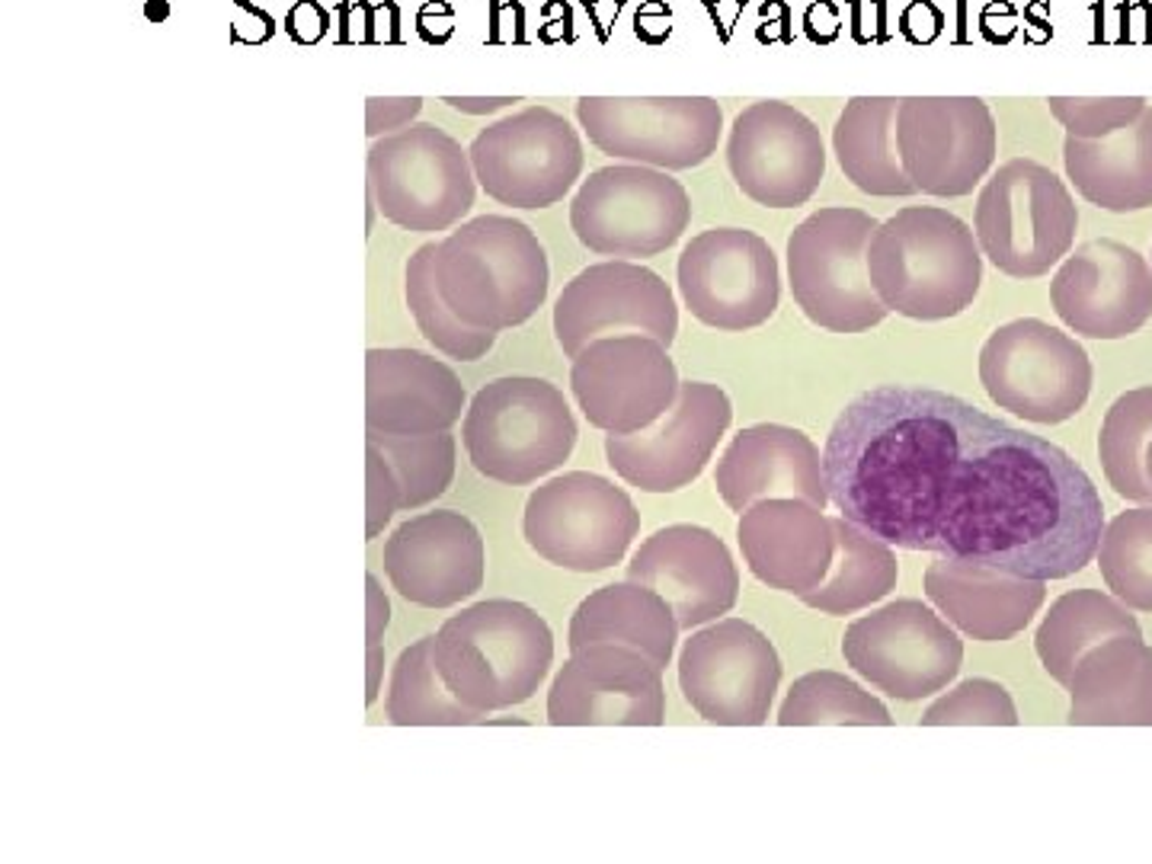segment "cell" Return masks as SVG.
<instances>
[{
  "mask_svg": "<svg viewBox=\"0 0 1152 864\" xmlns=\"http://www.w3.org/2000/svg\"><path fill=\"white\" fill-rule=\"evenodd\" d=\"M526 541L538 558L577 573L621 563L641 531L631 497L605 477L570 471L541 484L526 502Z\"/></svg>",
  "mask_w": 1152,
  "mask_h": 864,
  "instance_id": "8fae6325",
  "label": "cell"
},
{
  "mask_svg": "<svg viewBox=\"0 0 1152 864\" xmlns=\"http://www.w3.org/2000/svg\"><path fill=\"white\" fill-rule=\"evenodd\" d=\"M432 260H436V241L422 244L420 251L407 260V276H404V295H407V307L420 327V334L449 359L458 363H478L483 359L497 334L493 331H478L468 327L455 311H451L436 285V273H432Z\"/></svg>",
  "mask_w": 1152,
  "mask_h": 864,
  "instance_id": "74e56055",
  "label": "cell"
},
{
  "mask_svg": "<svg viewBox=\"0 0 1152 864\" xmlns=\"http://www.w3.org/2000/svg\"><path fill=\"white\" fill-rule=\"evenodd\" d=\"M736 541L759 583L804 596L836 558L833 522L807 500H762L740 512Z\"/></svg>",
  "mask_w": 1152,
  "mask_h": 864,
  "instance_id": "83f0119b",
  "label": "cell"
},
{
  "mask_svg": "<svg viewBox=\"0 0 1152 864\" xmlns=\"http://www.w3.org/2000/svg\"><path fill=\"white\" fill-rule=\"evenodd\" d=\"M422 112V96H368L366 100V135L385 139L407 125Z\"/></svg>",
  "mask_w": 1152,
  "mask_h": 864,
  "instance_id": "f6af8a7d",
  "label": "cell"
},
{
  "mask_svg": "<svg viewBox=\"0 0 1152 864\" xmlns=\"http://www.w3.org/2000/svg\"><path fill=\"white\" fill-rule=\"evenodd\" d=\"M733 419L731 397L717 385L685 382L675 404L631 436H605V458L621 480L646 494H673L699 480Z\"/></svg>",
  "mask_w": 1152,
  "mask_h": 864,
  "instance_id": "44dd1931",
  "label": "cell"
},
{
  "mask_svg": "<svg viewBox=\"0 0 1152 864\" xmlns=\"http://www.w3.org/2000/svg\"><path fill=\"white\" fill-rule=\"evenodd\" d=\"M368 193L385 222L410 234H436L475 209L478 176L461 141L432 122H414L371 144Z\"/></svg>",
  "mask_w": 1152,
  "mask_h": 864,
  "instance_id": "ba28073f",
  "label": "cell"
},
{
  "mask_svg": "<svg viewBox=\"0 0 1152 864\" xmlns=\"http://www.w3.org/2000/svg\"><path fill=\"white\" fill-rule=\"evenodd\" d=\"M727 167L740 193L756 205L797 209L814 199L826 176V148L807 112L762 100L733 119Z\"/></svg>",
  "mask_w": 1152,
  "mask_h": 864,
  "instance_id": "d6986e66",
  "label": "cell"
},
{
  "mask_svg": "<svg viewBox=\"0 0 1152 864\" xmlns=\"http://www.w3.org/2000/svg\"><path fill=\"white\" fill-rule=\"evenodd\" d=\"M945 29V13L931 3V0H913L903 13H899V32L906 42L913 45H928L941 35Z\"/></svg>",
  "mask_w": 1152,
  "mask_h": 864,
  "instance_id": "7dc6e473",
  "label": "cell"
},
{
  "mask_svg": "<svg viewBox=\"0 0 1152 864\" xmlns=\"http://www.w3.org/2000/svg\"><path fill=\"white\" fill-rule=\"evenodd\" d=\"M897 96H855L845 103L833 129V151L845 180L862 193L897 199L916 195L897 144Z\"/></svg>",
  "mask_w": 1152,
  "mask_h": 864,
  "instance_id": "d6a6232c",
  "label": "cell"
},
{
  "mask_svg": "<svg viewBox=\"0 0 1152 864\" xmlns=\"http://www.w3.org/2000/svg\"><path fill=\"white\" fill-rule=\"evenodd\" d=\"M877 218L862 209L829 205L787 237V282L807 321L829 334H865L890 311L868 276V244Z\"/></svg>",
  "mask_w": 1152,
  "mask_h": 864,
  "instance_id": "8992f818",
  "label": "cell"
},
{
  "mask_svg": "<svg viewBox=\"0 0 1152 864\" xmlns=\"http://www.w3.org/2000/svg\"><path fill=\"white\" fill-rule=\"evenodd\" d=\"M692 222V199L670 170L612 164L592 170L570 202V227L587 251L646 260L679 244Z\"/></svg>",
  "mask_w": 1152,
  "mask_h": 864,
  "instance_id": "9c48e42d",
  "label": "cell"
},
{
  "mask_svg": "<svg viewBox=\"0 0 1152 864\" xmlns=\"http://www.w3.org/2000/svg\"><path fill=\"white\" fill-rule=\"evenodd\" d=\"M417 35L426 45H446L455 35V7L446 0H429L417 10Z\"/></svg>",
  "mask_w": 1152,
  "mask_h": 864,
  "instance_id": "c3c4849f",
  "label": "cell"
},
{
  "mask_svg": "<svg viewBox=\"0 0 1152 864\" xmlns=\"http://www.w3.org/2000/svg\"><path fill=\"white\" fill-rule=\"evenodd\" d=\"M1152 439V388H1133L1121 394L1104 414L1098 451L1108 484L1133 502L1152 506V487L1146 480V448Z\"/></svg>",
  "mask_w": 1152,
  "mask_h": 864,
  "instance_id": "8d00e7d4",
  "label": "cell"
},
{
  "mask_svg": "<svg viewBox=\"0 0 1152 864\" xmlns=\"http://www.w3.org/2000/svg\"><path fill=\"white\" fill-rule=\"evenodd\" d=\"M234 3H237L241 10H247V13H251L254 20H259V23H263V29H266V39H273V35H276V20H273V17H269V13L263 10V7H256V3H251V0H234Z\"/></svg>",
  "mask_w": 1152,
  "mask_h": 864,
  "instance_id": "680465c9",
  "label": "cell"
},
{
  "mask_svg": "<svg viewBox=\"0 0 1152 864\" xmlns=\"http://www.w3.org/2000/svg\"><path fill=\"white\" fill-rule=\"evenodd\" d=\"M829 522L836 538V558L829 563V573L801 599L823 614H855L897 589V558L884 538L848 522L845 516Z\"/></svg>",
  "mask_w": 1152,
  "mask_h": 864,
  "instance_id": "836d02e7",
  "label": "cell"
},
{
  "mask_svg": "<svg viewBox=\"0 0 1152 864\" xmlns=\"http://www.w3.org/2000/svg\"><path fill=\"white\" fill-rule=\"evenodd\" d=\"M899 161L916 193L970 195L996 164L999 129L980 96H903Z\"/></svg>",
  "mask_w": 1152,
  "mask_h": 864,
  "instance_id": "e0dca14e",
  "label": "cell"
},
{
  "mask_svg": "<svg viewBox=\"0 0 1152 864\" xmlns=\"http://www.w3.org/2000/svg\"><path fill=\"white\" fill-rule=\"evenodd\" d=\"M465 448L478 475L526 487L558 471L577 446L570 404L544 378L509 375L475 394L465 414Z\"/></svg>",
  "mask_w": 1152,
  "mask_h": 864,
  "instance_id": "5b68a950",
  "label": "cell"
},
{
  "mask_svg": "<svg viewBox=\"0 0 1152 864\" xmlns=\"http://www.w3.org/2000/svg\"><path fill=\"white\" fill-rule=\"evenodd\" d=\"M1050 302L1072 334L1124 339L1152 317V266L1121 241H1085L1060 263Z\"/></svg>",
  "mask_w": 1152,
  "mask_h": 864,
  "instance_id": "603a6c76",
  "label": "cell"
},
{
  "mask_svg": "<svg viewBox=\"0 0 1152 864\" xmlns=\"http://www.w3.org/2000/svg\"><path fill=\"white\" fill-rule=\"evenodd\" d=\"M1024 20L1034 29V32L1028 35L1031 42H1047V39L1053 35V27H1050V7H1047L1043 0H1034V3L1024 10Z\"/></svg>",
  "mask_w": 1152,
  "mask_h": 864,
  "instance_id": "9f6ffc18",
  "label": "cell"
},
{
  "mask_svg": "<svg viewBox=\"0 0 1152 864\" xmlns=\"http://www.w3.org/2000/svg\"><path fill=\"white\" fill-rule=\"evenodd\" d=\"M436 638H420L400 650L388 685V721L397 726H471L490 724L483 711H475L451 695L432 660Z\"/></svg>",
  "mask_w": 1152,
  "mask_h": 864,
  "instance_id": "d590c367",
  "label": "cell"
},
{
  "mask_svg": "<svg viewBox=\"0 0 1152 864\" xmlns=\"http://www.w3.org/2000/svg\"><path fill=\"white\" fill-rule=\"evenodd\" d=\"M366 667V704H375V701H378V692H381V679H385V647H381V643H368Z\"/></svg>",
  "mask_w": 1152,
  "mask_h": 864,
  "instance_id": "11a10c76",
  "label": "cell"
},
{
  "mask_svg": "<svg viewBox=\"0 0 1152 864\" xmlns=\"http://www.w3.org/2000/svg\"><path fill=\"white\" fill-rule=\"evenodd\" d=\"M334 27V13L317 3V0H298L288 13H285V35L295 42V45H317L327 32Z\"/></svg>",
  "mask_w": 1152,
  "mask_h": 864,
  "instance_id": "bcb514c9",
  "label": "cell"
},
{
  "mask_svg": "<svg viewBox=\"0 0 1152 864\" xmlns=\"http://www.w3.org/2000/svg\"><path fill=\"white\" fill-rule=\"evenodd\" d=\"M1047 106L1072 139H1104L1136 122L1150 103L1143 96H1050Z\"/></svg>",
  "mask_w": 1152,
  "mask_h": 864,
  "instance_id": "7bdbcfd3",
  "label": "cell"
},
{
  "mask_svg": "<svg viewBox=\"0 0 1152 864\" xmlns=\"http://www.w3.org/2000/svg\"><path fill=\"white\" fill-rule=\"evenodd\" d=\"M1095 555L1104 583L1126 609L1152 612V506L1114 516Z\"/></svg>",
  "mask_w": 1152,
  "mask_h": 864,
  "instance_id": "ab89813d",
  "label": "cell"
},
{
  "mask_svg": "<svg viewBox=\"0 0 1152 864\" xmlns=\"http://www.w3.org/2000/svg\"><path fill=\"white\" fill-rule=\"evenodd\" d=\"M442 103H449L451 110L465 112V115H490V112L509 110L522 100L519 96H446Z\"/></svg>",
  "mask_w": 1152,
  "mask_h": 864,
  "instance_id": "db71d44e",
  "label": "cell"
},
{
  "mask_svg": "<svg viewBox=\"0 0 1152 864\" xmlns=\"http://www.w3.org/2000/svg\"><path fill=\"white\" fill-rule=\"evenodd\" d=\"M628 580L656 589L673 606L682 631L717 621L740 596V573L727 545L702 526L653 531L628 563Z\"/></svg>",
  "mask_w": 1152,
  "mask_h": 864,
  "instance_id": "d4e9b609",
  "label": "cell"
},
{
  "mask_svg": "<svg viewBox=\"0 0 1152 864\" xmlns=\"http://www.w3.org/2000/svg\"><path fill=\"white\" fill-rule=\"evenodd\" d=\"M570 388L595 429L631 436L653 426L679 397V372L670 346L644 334L599 336L570 368Z\"/></svg>",
  "mask_w": 1152,
  "mask_h": 864,
  "instance_id": "ac0fdd59",
  "label": "cell"
},
{
  "mask_svg": "<svg viewBox=\"0 0 1152 864\" xmlns=\"http://www.w3.org/2000/svg\"><path fill=\"white\" fill-rule=\"evenodd\" d=\"M1121 13V35L1114 42H1152V7L1146 0H1136V3H1121L1118 7Z\"/></svg>",
  "mask_w": 1152,
  "mask_h": 864,
  "instance_id": "f5cc1de1",
  "label": "cell"
},
{
  "mask_svg": "<svg viewBox=\"0 0 1152 864\" xmlns=\"http://www.w3.org/2000/svg\"><path fill=\"white\" fill-rule=\"evenodd\" d=\"M465 410V385L449 365L420 349H368L366 423L388 436L451 429Z\"/></svg>",
  "mask_w": 1152,
  "mask_h": 864,
  "instance_id": "4316f807",
  "label": "cell"
},
{
  "mask_svg": "<svg viewBox=\"0 0 1152 864\" xmlns=\"http://www.w3.org/2000/svg\"><path fill=\"white\" fill-rule=\"evenodd\" d=\"M1063 167L1085 202L1104 212H1140L1152 205V106L1136 122L1104 139L1063 141Z\"/></svg>",
  "mask_w": 1152,
  "mask_h": 864,
  "instance_id": "4dcf8cb0",
  "label": "cell"
},
{
  "mask_svg": "<svg viewBox=\"0 0 1152 864\" xmlns=\"http://www.w3.org/2000/svg\"><path fill=\"white\" fill-rule=\"evenodd\" d=\"M480 190L509 209H551L583 173V141L567 115L526 106L487 125L468 148Z\"/></svg>",
  "mask_w": 1152,
  "mask_h": 864,
  "instance_id": "4fadbf2b",
  "label": "cell"
},
{
  "mask_svg": "<svg viewBox=\"0 0 1152 864\" xmlns=\"http://www.w3.org/2000/svg\"><path fill=\"white\" fill-rule=\"evenodd\" d=\"M714 484L733 512L762 500H807L819 509L829 502L819 448L801 429L778 423L740 429L717 461Z\"/></svg>",
  "mask_w": 1152,
  "mask_h": 864,
  "instance_id": "484cf974",
  "label": "cell"
},
{
  "mask_svg": "<svg viewBox=\"0 0 1152 864\" xmlns=\"http://www.w3.org/2000/svg\"><path fill=\"white\" fill-rule=\"evenodd\" d=\"M845 663L874 689L899 701H922L955 682L964 641L951 624L916 599H897L848 624Z\"/></svg>",
  "mask_w": 1152,
  "mask_h": 864,
  "instance_id": "5bb4252c",
  "label": "cell"
},
{
  "mask_svg": "<svg viewBox=\"0 0 1152 864\" xmlns=\"http://www.w3.org/2000/svg\"><path fill=\"white\" fill-rule=\"evenodd\" d=\"M1146 480H1150V487H1152V439H1150V448H1146Z\"/></svg>",
  "mask_w": 1152,
  "mask_h": 864,
  "instance_id": "91938a15",
  "label": "cell"
},
{
  "mask_svg": "<svg viewBox=\"0 0 1152 864\" xmlns=\"http://www.w3.org/2000/svg\"><path fill=\"white\" fill-rule=\"evenodd\" d=\"M1079 209L1069 186L1031 157L996 170L977 199L973 234L983 256L1012 279H1040L1075 244Z\"/></svg>",
  "mask_w": 1152,
  "mask_h": 864,
  "instance_id": "52a82bcc",
  "label": "cell"
},
{
  "mask_svg": "<svg viewBox=\"0 0 1152 864\" xmlns=\"http://www.w3.org/2000/svg\"><path fill=\"white\" fill-rule=\"evenodd\" d=\"M577 119L602 154L670 173L711 161L724 132L711 96H580Z\"/></svg>",
  "mask_w": 1152,
  "mask_h": 864,
  "instance_id": "7c38bea8",
  "label": "cell"
},
{
  "mask_svg": "<svg viewBox=\"0 0 1152 864\" xmlns=\"http://www.w3.org/2000/svg\"><path fill=\"white\" fill-rule=\"evenodd\" d=\"M1118 634H1143L1136 618L1126 612L1118 599L1098 592V589H1075L1060 596L1047 618L1040 621L1034 647L1040 663L1060 685H1069L1079 660Z\"/></svg>",
  "mask_w": 1152,
  "mask_h": 864,
  "instance_id": "e575fe53",
  "label": "cell"
},
{
  "mask_svg": "<svg viewBox=\"0 0 1152 864\" xmlns=\"http://www.w3.org/2000/svg\"><path fill=\"white\" fill-rule=\"evenodd\" d=\"M442 302L478 331H512L548 302L551 266L538 234L509 215H480L436 241Z\"/></svg>",
  "mask_w": 1152,
  "mask_h": 864,
  "instance_id": "3957f363",
  "label": "cell"
},
{
  "mask_svg": "<svg viewBox=\"0 0 1152 864\" xmlns=\"http://www.w3.org/2000/svg\"><path fill=\"white\" fill-rule=\"evenodd\" d=\"M868 276L887 311L913 321H948L977 302L983 251L970 224L941 205H906L877 224Z\"/></svg>",
  "mask_w": 1152,
  "mask_h": 864,
  "instance_id": "7a4b0ae2",
  "label": "cell"
},
{
  "mask_svg": "<svg viewBox=\"0 0 1152 864\" xmlns=\"http://www.w3.org/2000/svg\"><path fill=\"white\" fill-rule=\"evenodd\" d=\"M778 682L782 660L775 647L743 618H724L682 643L679 685L707 724H765Z\"/></svg>",
  "mask_w": 1152,
  "mask_h": 864,
  "instance_id": "2e32d148",
  "label": "cell"
},
{
  "mask_svg": "<svg viewBox=\"0 0 1152 864\" xmlns=\"http://www.w3.org/2000/svg\"><path fill=\"white\" fill-rule=\"evenodd\" d=\"M644 334L673 346L679 305L673 288L634 260L592 263L563 285L554 305V336L563 356H577L599 336Z\"/></svg>",
  "mask_w": 1152,
  "mask_h": 864,
  "instance_id": "ffe728a7",
  "label": "cell"
},
{
  "mask_svg": "<svg viewBox=\"0 0 1152 864\" xmlns=\"http://www.w3.org/2000/svg\"><path fill=\"white\" fill-rule=\"evenodd\" d=\"M782 726H823V724H862L890 726V711L865 692L858 682L845 679L843 672L816 670L801 675L782 701L778 711Z\"/></svg>",
  "mask_w": 1152,
  "mask_h": 864,
  "instance_id": "f35d334b",
  "label": "cell"
},
{
  "mask_svg": "<svg viewBox=\"0 0 1152 864\" xmlns=\"http://www.w3.org/2000/svg\"><path fill=\"white\" fill-rule=\"evenodd\" d=\"M663 714V670L621 643L573 650L548 692L554 726H660Z\"/></svg>",
  "mask_w": 1152,
  "mask_h": 864,
  "instance_id": "7402d4cb",
  "label": "cell"
},
{
  "mask_svg": "<svg viewBox=\"0 0 1152 864\" xmlns=\"http://www.w3.org/2000/svg\"><path fill=\"white\" fill-rule=\"evenodd\" d=\"M980 382L1002 410L1057 426L1085 407L1092 359L1075 336L1038 317H1021L989 334L980 349Z\"/></svg>",
  "mask_w": 1152,
  "mask_h": 864,
  "instance_id": "30bf717a",
  "label": "cell"
},
{
  "mask_svg": "<svg viewBox=\"0 0 1152 864\" xmlns=\"http://www.w3.org/2000/svg\"><path fill=\"white\" fill-rule=\"evenodd\" d=\"M670 20H673L670 7L660 3V0H650V3H644V7L638 10V17H634V32H638V39L646 42V45H663V42L670 39V32H673Z\"/></svg>",
  "mask_w": 1152,
  "mask_h": 864,
  "instance_id": "681fc988",
  "label": "cell"
},
{
  "mask_svg": "<svg viewBox=\"0 0 1152 864\" xmlns=\"http://www.w3.org/2000/svg\"><path fill=\"white\" fill-rule=\"evenodd\" d=\"M170 13H173L170 0H144V20L147 23H167Z\"/></svg>",
  "mask_w": 1152,
  "mask_h": 864,
  "instance_id": "6f0895ef",
  "label": "cell"
},
{
  "mask_svg": "<svg viewBox=\"0 0 1152 864\" xmlns=\"http://www.w3.org/2000/svg\"><path fill=\"white\" fill-rule=\"evenodd\" d=\"M1072 726H1152V647L1118 634L1092 647L1069 679Z\"/></svg>",
  "mask_w": 1152,
  "mask_h": 864,
  "instance_id": "f546056e",
  "label": "cell"
},
{
  "mask_svg": "<svg viewBox=\"0 0 1152 864\" xmlns=\"http://www.w3.org/2000/svg\"><path fill=\"white\" fill-rule=\"evenodd\" d=\"M388 621H391V602H388L385 589H381V583H378V577H375V573H368L366 577V641L381 643Z\"/></svg>",
  "mask_w": 1152,
  "mask_h": 864,
  "instance_id": "f907efd6",
  "label": "cell"
},
{
  "mask_svg": "<svg viewBox=\"0 0 1152 864\" xmlns=\"http://www.w3.org/2000/svg\"><path fill=\"white\" fill-rule=\"evenodd\" d=\"M926 596L967 638L996 643L1031 624L1047 599V583L986 563L938 558L926 570Z\"/></svg>",
  "mask_w": 1152,
  "mask_h": 864,
  "instance_id": "f1b7e54d",
  "label": "cell"
},
{
  "mask_svg": "<svg viewBox=\"0 0 1152 864\" xmlns=\"http://www.w3.org/2000/svg\"><path fill=\"white\" fill-rule=\"evenodd\" d=\"M679 618L673 606L644 583H612L590 592L570 618V650L592 643H621L646 653L660 670L673 663L679 641Z\"/></svg>",
  "mask_w": 1152,
  "mask_h": 864,
  "instance_id": "1f68e13d",
  "label": "cell"
},
{
  "mask_svg": "<svg viewBox=\"0 0 1152 864\" xmlns=\"http://www.w3.org/2000/svg\"><path fill=\"white\" fill-rule=\"evenodd\" d=\"M432 660L442 682L475 711H503L541 689L554 663V634L526 602L487 599L439 628Z\"/></svg>",
  "mask_w": 1152,
  "mask_h": 864,
  "instance_id": "277c9868",
  "label": "cell"
},
{
  "mask_svg": "<svg viewBox=\"0 0 1152 864\" xmlns=\"http://www.w3.org/2000/svg\"><path fill=\"white\" fill-rule=\"evenodd\" d=\"M368 446H375L394 475L400 480V509L414 512L426 502L439 500L451 487L455 477V436L442 433H422V436H388V433H366Z\"/></svg>",
  "mask_w": 1152,
  "mask_h": 864,
  "instance_id": "60d3db41",
  "label": "cell"
},
{
  "mask_svg": "<svg viewBox=\"0 0 1152 864\" xmlns=\"http://www.w3.org/2000/svg\"><path fill=\"white\" fill-rule=\"evenodd\" d=\"M483 538L478 526L455 512L436 509L397 526L385 545V573L414 606L449 609L471 599L483 586Z\"/></svg>",
  "mask_w": 1152,
  "mask_h": 864,
  "instance_id": "cb8c5ba5",
  "label": "cell"
},
{
  "mask_svg": "<svg viewBox=\"0 0 1152 864\" xmlns=\"http://www.w3.org/2000/svg\"><path fill=\"white\" fill-rule=\"evenodd\" d=\"M675 273L692 317L724 334L762 327L782 302L778 256L746 227L702 231L685 244Z\"/></svg>",
  "mask_w": 1152,
  "mask_h": 864,
  "instance_id": "9a60e30c",
  "label": "cell"
},
{
  "mask_svg": "<svg viewBox=\"0 0 1152 864\" xmlns=\"http://www.w3.org/2000/svg\"><path fill=\"white\" fill-rule=\"evenodd\" d=\"M400 509V480L375 446L366 451V538H378Z\"/></svg>",
  "mask_w": 1152,
  "mask_h": 864,
  "instance_id": "ee69618b",
  "label": "cell"
},
{
  "mask_svg": "<svg viewBox=\"0 0 1152 864\" xmlns=\"http://www.w3.org/2000/svg\"><path fill=\"white\" fill-rule=\"evenodd\" d=\"M804 32H807L814 42H819V45L836 42V39H839V32H843V23H839V7H836L833 0H819V3H814V7H807V13H804Z\"/></svg>",
  "mask_w": 1152,
  "mask_h": 864,
  "instance_id": "816d5d0a",
  "label": "cell"
},
{
  "mask_svg": "<svg viewBox=\"0 0 1152 864\" xmlns=\"http://www.w3.org/2000/svg\"><path fill=\"white\" fill-rule=\"evenodd\" d=\"M1015 726L1018 724V711H1015L1012 695L992 682V679H967L948 695H941L926 714H922V726Z\"/></svg>",
  "mask_w": 1152,
  "mask_h": 864,
  "instance_id": "b9f144b4",
  "label": "cell"
},
{
  "mask_svg": "<svg viewBox=\"0 0 1152 864\" xmlns=\"http://www.w3.org/2000/svg\"><path fill=\"white\" fill-rule=\"evenodd\" d=\"M829 502L906 551L1067 580L1095 558L1104 502L1067 451L955 394H858L823 448Z\"/></svg>",
  "mask_w": 1152,
  "mask_h": 864,
  "instance_id": "6da1fadb",
  "label": "cell"
}]
</instances>
